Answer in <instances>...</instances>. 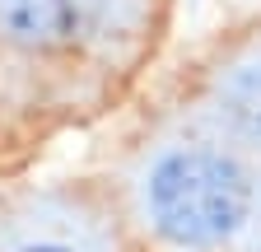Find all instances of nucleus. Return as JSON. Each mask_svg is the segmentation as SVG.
<instances>
[{
  "mask_svg": "<svg viewBox=\"0 0 261 252\" xmlns=\"http://www.w3.org/2000/svg\"><path fill=\"white\" fill-rule=\"evenodd\" d=\"M252 210L243 168L210 149H177L149 173V215L173 243H219Z\"/></svg>",
  "mask_w": 261,
  "mask_h": 252,
  "instance_id": "obj_1",
  "label": "nucleus"
},
{
  "mask_svg": "<svg viewBox=\"0 0 261 252\" xmlns=\"http://www.w3.org/2000/svg\"><path fill=\"white\" fill-rule=\"evenodd\" d=\"M103 10L108 0H0V33L19 47H75Z\"/></svg>",
  "mask_w": 261,
  "mask_h": 252,
  "instance_id": "obj_2",
  "label": "nucleus"
},
{
  "mask_svg": "<svg viewBox=\"0 0 261 252\" xmlns=\"http://www.w3.org/2000/svg\"><path fill=\"white\" fill-rule=\"evenodd\" d=\"M219 117L238 136L261 140V66H243L224 80L219 89Z\"/></svg>",
  "mask_w": 261,
  "mask_h": 252,
  "instance_id": "obj_3",
  "label": "nucleus"
},
{
  "mask_svg": "<svg viewBox=\"0 0 261 252\" xmlns=\"http://www.w3.org/2000/svg\"><path fill=\"white\" fill-rule=\"evenodd\" d=\"M23 252H70V247H23Z\"/></svg>",
  "mask_w": 261,
  "mask_h": 252,
  "instance_id": "obj_4",
  "label": "nucleus"
}]
</instances>
